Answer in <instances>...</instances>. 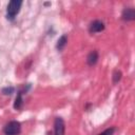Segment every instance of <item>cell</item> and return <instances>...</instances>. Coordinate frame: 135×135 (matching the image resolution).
I'll return each instance as SVG.
<instances>
[{
  "label": "cell",
  "mask_w": 135,
  "mask_h": 135,
  "mask_svg": "<svg viewBox=\"0 0 135 135\" xmlns=\"http://www.w3.org/2000/svg\"><path fill=\"white\" fill-rule=\"evenodd\" d=\"M22 5V1L21 0H12L8 2L7 8H6V18L8 20H14L16 15L20 12Z\"/></svg>",
  "instance_id": "6da1fadb"
},
{
  "label": "cell",
  "mask_w": 135,
  "mask_h": 135,
  "mask_svg": "<svg viewBox=\"0 0 135 135\" xmlns=\"http://www.w3.org/2000/svg\"><path fill=\"white\" fill-rule=\"evenodd\" d=\"M3 132L5 135H18L21 132V124L19 121H16V120L9 121L4 127Z\"/></svg>",
  "instance_id": "7a4b0ae2"
},
{
  "label": "cell",
  "mask_w": 135,
  "mask_h": 135,
  "mask_svg": "<svg viewBox=\"0 0 135 135\" xmlns=\"http://www.w3.org/2000/svg\"><path fill=\"white\" fill-rule=\"evenodd\" d=\"M54 131L55 135H64L65 131V124L61 117H56L54 122Z\"/></svg>",
  "instance_id": "3957f363"
},
{
  "label": "cell",
  "mask_w": 135,
  "mask_h": 135,
  "mask_svg": "<svg viewBox=\"0 0 135 135\" xmlns=\"http://www.w3.org/2000/svg\"><path fill=\"white\" fill-rule=\"evenodd\" d=\"M104 30V23L100 20H95L93 21L91 24H90V27H89V31L90 33H99L101 31Z\"/></svg>",
  "instance_id": "277c9868"
},
{
  "label": "cell",
  "mask_w": 135,
  "mask_h": 135,
  "mask_svg": "<svg viewBox=\"0 0 135 135\" xmlns=\"http://www.w3.org/2000/svg\"><path fill=\"white\" fill-rule=\"evenodd\" d=\"M121 17L126 21L134 20L135 19V11H134V8H132V7H126L123 9V12H122Z\"/></svg>",
  "instance_id": "5b68a950"
},
{
  "label": "cell",
  "mask_w": 135,
  "mask_h": 135,
  "mask_svg": "<svg viewBox=\"0 0 135 135\" xmlns=\"http://www.w3.org/2000/svg\"><path fill=\"white\" fill-rule=\"evenodd\" d=\"M97 61H98V52L97 51H92L86 57V62H88L89 65L93 66L97 63Z\"/></svg>",
  "instance_id": "8992f818"
},
{
  "label": "cell",
  "mask_w": 135,
  "mask_h": 135,
  "mask_svg": "<svg viewBox=\"0 0 135 135\" xmlns=\"http://www.w3.org/2000/svg\"><path fill=\"white\" fill-rule=\"evenodd\" d=\"M66 42H68V37H66V35H62V36L58 39V41H57V44H56L57 50H58V51H62V50L64 49V46L66 45Z\"/></svg>",
  "instance_id": "52a82bcc"
},
{
  "label": "cell",
  "mask_w": 135,
  "mask_h": 135,
  "mask_svg": "<svg viewBox=\"0 0 135 135\" xmlns=\"http://www.w3.org/2000/svg\"><path fill=\"white\" fill-rule=\"evenodd\" d=\"M22 103H23V100H22V92H18V95L15 99V102H14V108L15 109H20L22 107Z\"/></svg>",
  "instance_id": "ba28073f"
},
{
  "label": "cell",
  "mask_w": 135,
  "mask_h": 135,
  "mask_svg": "<svg viewBox=\"0 0 135 135\" xmlns=\"http://www.w3.org/2000/svg\"><path fill=\"white\" fill-rule=\"evenodd\" d=\"M121 79V72L120 71H115L113 74V82L116 83Z\"/></svg>",
  "instance_id": "9c48e42d"
},
{
  "label": "cell",
  "mask_w": 135,
  "mask_h": 135,
  "mask_svg": "<svg viewBox=\"0 0 135 135\" xmlns=\"http://www.w3.org/2000/svg\"><path fill=\"white\" fill-rule=\"evenodd\" d=\"M14 91H15V89L13 86H6V88L2 89V93L4 95H12L14 93Z\"/></svg>",
  "instance_id": "30bf717a"
},
{
  "label": "cell",
  "mask_w": 135,
  "mask_h": 135,
  "mask_svg": "<svg viewBox=\"0 0 135 135\" xmlns=\"http://www.w3.org/2000/svg\"><path fill=\"white\" fill-rule=\"evenodd\" d=\"M114 132H115V128H109V129L104 130L103 132H101V133L98 134V135H113Z\"/></svg>",
  "instance_id": "8fae6325"
}]
</instances>
